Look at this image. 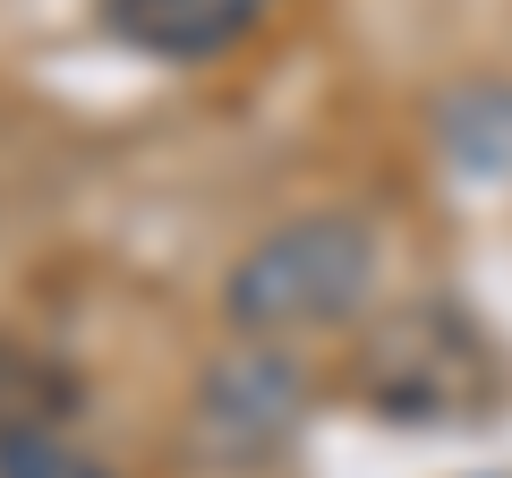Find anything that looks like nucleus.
Returning <instances> with one entry per match:
<instances>
[{
	"label": "nucleus",
	"instance_id": "obj_1",
	"mask_svg": "<svg viewBox=\"0 0 512 478\" xmlns=\"http://www.w3.org/2000/svg\"><path fill=\"white\" fill-rule=\"evenodd\" d=\"M367 291H376V231L350 214H308L265 231L231 265L222 308L248 333H316V325H342Z\"/></svg>",
	"mask_w": 512,
	"mask_h": 478
},
{
	"label": "nucleus",
	"instance_id": "obj_2",
	"mask_svg": "<svg viewBox=\"0 0 512 478\" xmlns=\"http://www.w3.org/2000/svg\"><path fill=\"white\" fill-rule=\"evenodd\" d=\"M359 393L376 410H393V419H470L495 393V359L470 316L436 308V299H410V308H384L367 325Z\"/></svg>",
	"mask_w": 512,
	"mask_h": 478
},
{
	"label": "nucleus",
	"instance_id": "obj_3",
	"mask_svg": "<svg viewBox=\"0 0 512 478\" xmlns=\"http://www.w3.org/2000/svg\"><path fill=\"white\" fill-rule=\"evenodd\" d=\"M308 419V385L282 350H222L197 376V444L222 470H265Z\"/></svg>",
	"mask_w": 512,
	"mask_h": 478
},
{
	"label": "nucleus",
	"instance_id": "obj_4",
	"mask_svg": "<svg viewBox=\"0 0 512 478\" xmlns=\"http://www.w3.org/2000/svg\"><path fill=\"white\" fill-rule=\"evenodd\" d=\"M103 18L120 43H137L154 60H205L248 35L265 18V0H103Z\"/></svg>",
	"mask_w": 512,
	"mask_h": 478
},
{
	"label": "nucleus",
	"instance_id": "obj_5",
	"mask_svg": "<svg viewBox=\"0 0 512 478\" xmlns=\"http://www.w3.org/2000/svg\"><path fill=\"white\" fill-rule=\"evenodd\" d=\"M77 410V376L60 368L52 350H26V342H0V444L18 436H60Z\"/></svg>",
	"mask_w": 512,
	"mask_h": 478
},
{
	"label": "nucleus",
	"instance_id": "obj_6",
	"mask_svg": "<svg viewBox=\"0 0 512 478\" xmlns=\"http://www.w3.org/2000/svg\"><path fill=\"white\" fill-rule=\"evenodd\" d=\"M0 478H111L94 453H77L69 436H18L0 444Z\"/></svg>",
	"mask_w": 512,
	"mask_h": 478
}]
</instances>
